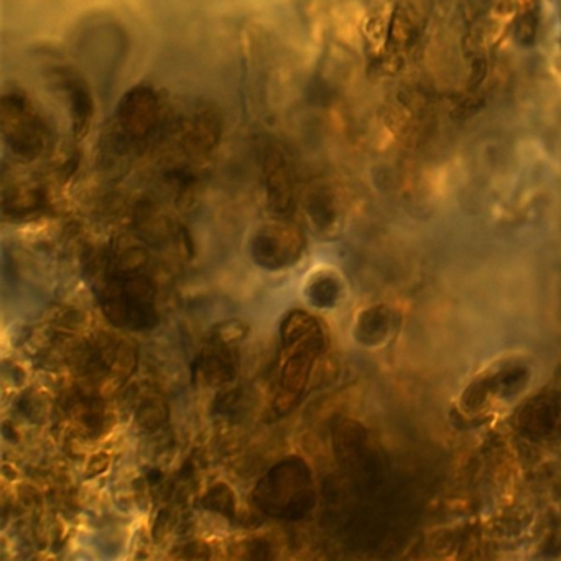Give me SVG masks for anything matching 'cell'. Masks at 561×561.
Segmentation results:
<instances>
[{
  "mask_svg": "<svg viewBox=\"0 0 561 561\" xmlns=\"http://www.w3.org/2000/svg\"><path fill=\"white\" fill-rule=\"evenodd\" d=\"M2 130L12 156L24 162L41 159L50 140L47 124L37 107L21 93L5 94L2 101Z\"/></svg>",
  "mask_w": 561,
  "mask_h": 561,
  "instance_id": "cell-1",
  "label": "cell"
},
{
  "mask_svg": "<svg viewBox=\"0 0 561 561\" xmlns=\"http://www.w3.org/2000/svg\"><path fill=\"white\" fill-rule=\"evenodd\" d=\"M117 134L127 142H142L162 121V103L150 88H136L126 94L116 114Z\"/></svg>",
  "mask_w": 561,
  "mask_h": 561,
  "instance_id": "cell-2",
  "label": "cell"
},
{
  "mask_svg": "<svg viewBox=\"0 0 561 561\" xmlns=\"http://www.w3.org/2000/svg\"><path fill=\"white\" fill-rule=\"evenodd\" d=\"M300 251V234L287 226H268L254 241L255 259L268 267L291 264Z\"/></svg>",
  "mask_w": 561,
  "mask_h": 561,
  "instance_id": "cell-3",
  "label": "cell"
}]
</instances>
